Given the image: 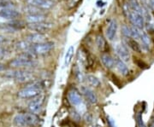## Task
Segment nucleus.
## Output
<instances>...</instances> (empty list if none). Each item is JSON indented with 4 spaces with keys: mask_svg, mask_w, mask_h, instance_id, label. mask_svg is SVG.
<instances>
[{
    "mask_svg": "<svg viewBox=\"0 0 154 127\" xmlns=\"http://www.w3.org/2000/svg\"><path fill=\"white\" fill-rule=\"evenodd\" d=\"M136 120H137V125L138 127H146L145 123L143 121V119H142V115L140 113H139L137 114V117H136Z\"/></svg>",
    "mask_w": 154,
    "mask_h": 127,
    "instance_id": "nucleus-30",
    "label": "nucleus"
},
{
    "mask_svg": "<svg viewBox=\"0 0 154 127\" xmlns=\"http://www.w3.org/2000/svg\"><path fill=\"white\" fill-rule=\"evenodd\" d=\"M74 52H75V48L74 46H70L68 50H67L66 54H65V57H64V65L65 66H69L70 64L72 61L73 55H74Z\"/></svg>",
    "mask_w": 154,
    "mask_h": 127,
    "instance_id": "nucleus-20",
    "label": "nucleus"
},
{
    "mask_svg": "<svg viewBox=\"0 0 154 127\" xmlns=\"http://www.w3.org/2000/svg\"><path fill=\"white\" fill-rule=\"evenodd\" d=\"M45 40V36L43 33H33L27 37V41H28L29 43H33V44L44 43Z\"/></svg>",
    "mask_w": 154,
    "mask_h": 127,
    "instance_id": "nucleus-16",
    "label": "nucleus"
},
{
    "mask_svg": "<svg viewBox=\"0 0 154 127\" xmlns=\"http://www.w3.org/2000/svg\"><path fill=\"white\" fill-rule=\"evenodd\" d=\"M143 3L148 10L154 11V0H144Z\"/></svg>",
    "mask_w": 154,
    "mask_h": 127,
    "instance_id": "nucleus-29",
    "label": "nucleus"
},
{
    "mask_svg": "<svg viewBox=\"0 0 154 127\" xmlns=\"http://www.w3.org/2000/svg\"><path fill=\"white\" fill-rule=\"evenodd\" d=\"M101 61L103 63V65L108 68V69H111L115 66V61L116 59H114L110 54L108 53H104L101 55Z\"/></svg>",
    "mask_w": 154,
    "mask_h": 127,
    "instance_id": "nucleus-15",
    "label": "nucleus"
},
{
    "mask_svg": "<svg viewBox=\"0 0 154 127\" xmlns=\"http://www.w3.org/2000/svg\"><path fill=\"white\" fill-rule=\"evenodd\" d=\"M0 31L4 33H14L16 30L11 27V25L8 24H0Z\"/></svg>",
    "mask_w": 154,
    "mask_h": 127,
    "instance_id": "nucleus-26",
    "label": "nucleus"
},
{
    "mask_svg": "<svg viewBox=\"0 0 154 127\" xmlns=\"http://www.w3.org/2000/svg\"><path fill=\"white\" fill-rule=\"evenodd\" d=\"M153 15H154V13H153Z\"/></svg>",
    "mask_w": 154,
    "mask_h": 127,
    "instance_id": "nucleus-39",
    "label": "nucleus"
},
{
    "mask_svg": "<svg viewBox=\"0 0 154 127\" xmlns=\"http://www.w3.org/2000/svg\"><path fill=\"white\" fill-rule=\"evenodd\" d=\"M53 48H54V43L44 42V43H40V44H33L29 50L36 55H43L45 53H48Z\"/></svg>",
    "mask_w": 154,
    "mask_h": 127,
    "instance_id": "nucleus-5",
    "label": "nucleus"
},
{
    "mask_svg": "<svg viewBox=\"0 0 154 127\" xmlns=\"http://www.w3.org/2000/svg\"><path fill=\"white\" fill-rule=\"evenodd\" d=\"M0 6L5 7V9L13 6V3H11L9 0H0Z\"/></svg>",
    "mask_w": 154,
    "mask_h": 127,
    "instance_id": "nucleus-32",
    "label": "nucleus"
},
{
    "mask_svg": "<svg viewBox=\"0 0 154 127\" xmlns=\"http://www.w3.org/2000/svg\"><path fill=\"white\" fill-rule=\"evenodd\" d=\"M86 80L88 84L90 86H94V87H98L100 85V81L99 80V78L97 77H95L94 75H91L88 74L86 77Z\"/></svg>",
    "mask_w": 154,
    "mask_h": 127,
    "instance_id": "nucleus-22",
    "label": "nucleus"
},
{
    "mask_svg": "<svg viewBox=\"0 0 154 127\" xmlns=\"http://www.w3.org/2000/svg\"><path fill=\"white\" fill-rule=\"evenodd\" d=\"M138 1H140V2H142V3L144 2V0H138Z\"/></svg>",
    "mask_w": 154,
    "mask_h": 127,
    "instance_id": "nucleus-37",
    "label": "nucleus"
},
{
    "mask_svg": "<svg viewBox=\"0 0 154 127\" xmlns=\"http://www.w3.org/2000/svg\"><path fill=\"white\" fill-rule=\"evenodd\" d=\"M45 102V96L43 95H40L38 96L37 98H35L33 100L29 105H28V109L31 111L32 113H37L38 111L40 110L41 107L43 105Z\"/></svg>",
    "mask_w": 154,
    "mask_h": 127,
    "instance_id": "nucleus-10",
    "label": "nucleus"
},
{
    "mask_svg": "<svg viewBox=\"0 0 154 127\" xmlns=\"http://www.w3.org/2000/svg\"><path fill=\"white\" fill-rule=\"evenodd\" d=\"M128 44L134 52H137V53H140L141 52V46L136 41V39H129L128 40Z\"/></svg>",
    "mask_w": 154,
    "mask_h": 127,
    "instance_id": "nucleus-21",
    "label": "nucleus"
},
{
    "mask_svg": "<svg viewBox=\"0 0 154 127\" xmlns=\"http://www.w3.org/2000/svg\"><path fill=\"white\" fill-rule=\"evenodd\" d=\"M10 65L13 67H31V66H35L37 65L36 61L33 60H29L25 57L20 56L14 59L13 61L10 62Z\"/></svg>",
    "mask_w": 154,
    "mask_h": 127,
    "instance_id": "nucleus-6",
    "label": "nucleus"
},
{
    "mask_svg": "<svg viewBox=\"0 0 154 127\" xmlns=\"http://www.w3.org/2000/svg\"><path fill=\"white\" fill-rule=\"evenodd\" d=\"M115 50L116 55L119 56L120 60L124 62H128L130 60V53L128 51V49L127 46L123 44H117L116 45Z\"/></svg>",
    "mask_w": 154,
    "mask_h": 127,
    "instance_id": "nucleus-8",
    "label": "nucleus"
},
{
    "mask_svg": "<svg viewBox=\"0 0 154 127\" xmlns=\"http://www.w3.org/2000/svg\"><path fill=\"white\" fill-rule=\"evenodd\" d=\"M96 44H97V47H98L99 51H101L103 54L106 53L107 50H109V45L107 44L106 40L101 35H98L97 36V38H96Z\"/></svg>",
    "mask_w": 154,
    "mask_h": 127,
    "instance_id": "nucleus-17",
    "label": "nucleus"
},
{
    "mask_svg": "<svg viewBox=\"0 0 154 127\" xmlns=\"http://www.w3.org/2000/svg\"><path fill=\"white\" fill-rule=\"evenodd\" d=\"M39 118L35 114H20L15 116L13 122L18 127L36 126L39 123Z\"/></svg>",
    "mask_w": 154,
    "mask_h": 127,
    "instance_id": "nucleus-2",
    "label": "nucleus"
},
{
    "mask_svg": "<svg viewBox=\"0 0 154 127\" xmlns=\"http://www.w3.org/2000/svg\"><path fill=\"white\" fill-rule=\"evenodd\" d=\"M123 11L125 16L128 17V19L129 20V22H131L133 27L138 28L139 30L142 31L145 28L146 22L144 19L143 15L141 13H139L136 11H133L129 9V7L128 5V3L124 4L123 5Z\"/></svg>",
    "mask_w": 154,
    "mask_h": 127,
    "instance_id": "nucleus-3",
    "label": "nucleus"
},
{
    "mask_svg": "<svg viewBox=\"0 0 154 127\" xmlns=\"http://www.w3.org/2000/svg\"><path fill=\"white\" fill-rule=\"evenodd\" d=\"M82 92L84 96L86 97V99L88 100L89 102H91V103H96L98 102L97 95L95 94L94 90H92L90 88H88L87 86H82Z\"/></svg>",
    "mask_w": 154,
    "mask_h": 127,
    "instance_id": "nucleus-14",
    "label": "nucleus"
},
{
    "mask_svg": "<svg viewBox=\"0 0 154 127\" xmlns=\"http://www.w3.org/2000/svg\"><path fill=\"white\" fill-rule=\"evenodd\" d=\"M117 32V22L115 20H111L106 29V37L109 40L115 39L116 34Z\"/></svg>",
    "mask_w": 154,
    "mask_h": 127,
    "instance_id": "nucleus-13",
    "label": "nucleus"
},
{
    "mask_svg": "<svg viewBox=\"0 0 154 127\" xmlns=\"http://www.w3.org/2000/svg\"><path fill=\"white\" fill-rule=\"evenodd\" d=\"M68 100L72 105L78 106L82 102V99L80 93L75 90H71L68 93Z\"/></svg>",
    "mask_w": 154,
    "mask_h": 127,
    "instance_id": "nucleus-12",
    "label": "nucleus"
},
{
    "mask_svg": "<svg viewBox=\"0 0 154 127\" xmlns=\"http://www.w3.org/2000/svg\"><path fill=\"white\" fill-rule=\"evenodd\" d=\"M6 77L14 78L18 82H29L34 78V75L32 72L26 71V70H15L7 72L5 73Z\"/></svg>",
    "mask_w": 154,
    "mask_h": 127,
    "instance_id": "nucleus-4",
    "label": "nucleus"
},
{
    "mask_svg": "<svg viewBox=\"0 0 154 127\" xmlns=\"http://www.w3.org/2000/svg\"><path fill=\"white\" fill-rule=\"evenodd\" d=\"M94 127H96V126H94Z\"/></svg>",
    "mask_w": 154,
    "mask_h": 127,
    "instance_id": "nucleus-38",
    "label": "nucleus"
},
{
    "mask_svg": "<svg viewBox=\"0 0 154 127\" xmlns=\"http://www.w3.org/2000/svg\"><path fill=\"white\" fill-rule=\"evenodd\" d=\"M45 20V17L43 14H38V15H28L27 21L30 23H38V22H43Z\"/></svg>",
    "mask_w": 154,
    "mask_h": 127,
    "instance_id": "nucleus-19",
    "label": "nucleus"
},
{
    "mask_svg": "<svg viewBox=\"0 0 154 127\" xmlns=\"http://www.w3.org/2000/svg\"><path fill=\"white\" fill-rule=\"evenodd\" d=\"M0 16L7 20H16L20 16V13L14 9L6 8L0 10Z\"/></svg>",
    "mask_w": 154,
    "mask_h": 127,
    "instance_id": "nucleus-11",
    "label": "nucleus"
},
{
    "mask_svg": "<svg viewBox=\"0 0 154 127\" xmlns=\"http://www.w3.org/2000/svg\"><path fill=\"white\" fill-rule=\"evenodd\" d=\"M140 39L141 40L144 47H145L146 49L148 50L149 47H150V37H149L148 34L146 33V32H144L143 30H142V31L140 32Z\"/></svg>",
    "mask_w": 154,
    "mask_h": 127,
    "instance_id": "nucleus-23",
    "label": "nucleus"
},
{
    "mask_svg": "<svg viewBox=\"0 0 154 127\" xmlns=\"http://www.w3.org/2000/svg\"><path fill=\"white\" fill-rule=\"evenodd\" d=\"M15 46H16L17 50H24V51H26V50H29V49L31 48L32 45L30 44V43H29L28 41H19L18 43L16 44Z\"/></svg>",
    "mask_w": 154,
    "mask_h": 127,
    "instance_id": "nucleus-24",
    "label": "nucleus"
},
{
    "mask_svg": "<svg viewBox=\"0 0 154 127\" xmlns=\"http://www.w3.org/2000/svg\"><path fill=\"white\" fill-rule=\"evenodd\" d=\"M134 62H136L137 66L140 67V68H142V69H146L148 67V65L146 63H145L143 61L141 60H139V59H136L134 60Z\"/></svg>",
    "mask_w": 154,
    "mask_h": 127,
    "instance_id": "nucleus-31",
    "label": "nucleus"
},
{
    "mask_svg": "<svg viewBox=\"0 0 154 127\" xmlns=\"http://www.w3.org/2000/svg\"><path fill=\"white\" fill-rule=\"evenodd\" d=\"M53 24L49 22H38V23H29L28 28L38 33H44L49 31L52 28Z\"/></svg>",
    "mask_w": 154,
    "mask_h": 127,
    "instance_id": "nucleus-7",
    "label": "nucleus"
},
{
    "mask_svg": "<svg viewBox=\"0 0 154 127\" xmlns=\"http://www.w3.org/2000/svg\"><path fill=\"white\" fill-rule=\"evenodd\" d=\"M9 42H10V40H9L8 38H6V37L0 34V45H4V44H8Z\"/></svg>",
    "mask_w": 154,
    "mask_h": 127,
    "instance_id": "nucleus-34",
    "label": "nucleus"
},
{
    "mask_svg": "<svg viewBox=\"0 0 154 127\" xmlns=\"http://www.w3.org/2000/svg\"><path fill=\"white\" fill-rule=\"evenodd\" d=\"M115 66L116 70L121 73L122 76H127L129 73V70L128 67L127 66L125 62L122 61L120 59H116L115 61Z\"/></svg>",
    "mask_w": 154,
    "mask_h": 127,
    "instance_id": "nucleus-18",
    "label": "nucleus"
},
{
    "mask_svg": "<svg viewBox=\"0 0 154 127\" xmlns=\"http://www.w3.org/2000/svg\"><path fill=\"white\" fill-rule=\"evenodd\" d=\"M10 54H11V52H10V50H8V48L0 45V59L7 57L8 55H10Z\"/></svg>",
    "mask_w": 154,
    "mask_h": 127,
    "instance_id": "nucleus-27",
    "label": "nucleus"
},
{
    "mask_svg": "<svg viewBox=\"0 0 154 127\" xmlns=\"http://www.w3.org/2000/svg\"><path fill=\"white\" fill-rule=\"evenodd\" d=\"M122 33L127 38L131 39V28H128L127 26H123L122 28Z\"/></svg>",
    "mask_w": 154,
    "mask_h": 127,
    "instance_id": "nucleus-28",
    "label": "nucleus"
},
{
    "mask_svg": "<svg viewBox=\"0 0 154 127\" xmlns=\"http://www.w3.org/2000/svg\"><path fill=\"white\" fill-rule=\"evenodd\" d=\"M28 5L34 6L39 9L48 10L53 7L54 3L51 0H27Z\"/></svg>",
    "mask_w": 154,
    "mask_h": 127,
    "instance_id": "nucleus-9",
    "label": "nucleus"
},
{
    "mask_svg": "<svg viewBox=\"0 0 154 127\" xmlns=\"http://www.w3.org/2000/svg\"><path fill=\"white\" fill-rule=\"evenodd\" d=\"M25 12L28 13V15H38V14H42V11L39 8L34 7L32 5H28V7L25 8Z\"/></svg>",
    "mask_w": 154,
    "mask_h": 127,
    "instance_id": "nucleus-25",
    "label": "nucleus"
},
{
    "mask_svg": "<svg viewBox=\"0 0 154 127\" xmlns=\"http://www.w3.org/2000/svg\"><path fill=\"white\" fill-rule=\"evenodd\" d=\"M150 127H154V120H152V122L151 123V125H150Z\"/></svg>",
    "mask_w": 154,
    "mask_h": 127,
    "instance_id": "nucleus-36",
    "label": "nucleus"
},
{
    "mask_svg": "<svg viewBox=\"0 0 154 127\" xmlns=\"http://www.w3.org/2000/svg\"><path fill=\"white\" fill-rule=\"evenodd\" d=\"M107 123H108V125H109V126L110 127H117L116 126V125L115 120H114L111 117H107Z\"/></svg>",
    "mask_w": 154,
    "mask_h": 127,
    "instance_id": "nucleus-33",
    "label": "nucleus"
},
{
    "mask_svg": "<svg viewBox=\"0 0 154 127\" xmlns=\"http://www.w3.org/2000/svg\"><path fill=\"white\" fill-rule=\"evenodd\" d=\"M5 64H3V63H0V72H3V71H5Z\"/></svg>",
    "mask_w": 154,
    "mask_h": 127,
    "instance_id": "nucleus-35",
    "label": "nucleus"
},
{
    "mask_svg": "<svg viewBox=\"0 0 154 127\" xmlns=\"http://www.w3.org/2000/svg\"><path fill=\"white\" fill-rule=\"evenodd\" d=\"M45 87H46V81H35L19 90L18 96L21 98H34L40 96Z\"/></svg>",
    "mask_w": 154,
    "mask_h": 127,
    "instance_id": "nucleus-1",
    "label": "nucleus"
}]
</instances>
